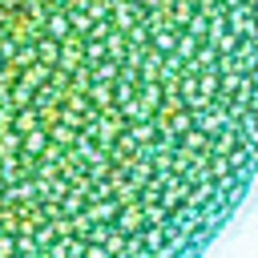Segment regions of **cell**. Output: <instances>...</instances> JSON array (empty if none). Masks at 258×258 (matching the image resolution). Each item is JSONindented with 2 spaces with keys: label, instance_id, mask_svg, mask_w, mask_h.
Listing matches in <instances>:
<instances>
[{
  "label": "cell",
  "instance_id": "obj_1",
  "mask_svg": "<svg viewBox=\"0 0 258 258\" xmlns=\"http://www.w3.org/2000/svg\"><path fill=\"white\" fill-rule=\"evenodd\" d=\"M258 189V0H0V258H202Z\"/></svg>",
  "mask_w": 258,
  "mask_h": 258
}]
</instances>
